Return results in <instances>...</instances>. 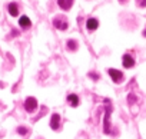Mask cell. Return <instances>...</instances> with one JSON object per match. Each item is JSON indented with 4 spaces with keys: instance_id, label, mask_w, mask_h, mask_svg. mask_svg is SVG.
Returning a JSON list of instances; mask_svg holds the SVG:
<instances>
[{
    "instance_id": "cell-13",
    "label": "cell",
    "mask_w": 146,
    "mask_h": 139,
    "mask_svg": "<svg viewBox=\"0 0 146 139\" xmlns=\"http://www.w3.org/2000/svg\"><path fill=\"white\" fill-rule=\"evenodd\" d=\"M17 133L22 135V136L27 135V128H25V126H19V128H17Z\"/></svg>"
},
{
    "instance_id": "cell-14",
    "label": "cell",
    "mask_w": 146,
    "mask_h": 139,
    "mask_svg": "<svg viewBox=\"0 0 146 139\" xmlns=\"http://www.w3.org/2000/svg\"><path fill=\"white\" fill-rule=\"evenodd\" d=\"M136 3H137L140 7H146V0H136Z\"/></svg>"
},
{
    "instance_id": "cell-10",
    "label": "cell",
    "mask_w": 146,
    "mask_h": 139,
    "mask_svg": "<svg viewBox=\"0 0 146 139\" xmlns=\"http://www.w3.org/2000/svg\"><path fill=\"white\" fill-rule=\"evenodd\" d=\"M59 122H60V116H59L57 113H53V115H52V119H50V128H52L53 130H56V129L59 128Z\"/></svg>"
},
{
    "instance_id": "cell-1",
    "label": "cell",
    "mask_w": 146,
    "mask_h": 139,
    "mask_svg": "<svg viewBox=\"0 0 146 139\" xmlns=\"http://www.w3.org/2000/svg\"><path fill=\"white\" fill-rule=\"evenodd\" d=\"M106 102V112H105V122H103V130L105 133H110V123H109V118H110V112H112V105L110 100H105Z\"/></svg>"
},
{
    "instance_id": "cell-11",
    "label": "cell",
    "mask_w": 146,
    "mask_h": 139,
    "mask_svg": "<svg viewBox=\"0 0 146 139\" xmlns=\"http://www.w3.org/2000/svg\"><path fill=\"white\" fill-rule=\"evenodd\" d=\"M7 10H9L10 16H17V15H19V7H17L16 3H10V5L7 6Z\"/></svg>"
},
{
    "instance_id": "cell-15",
    "label": "cell",
    "mask_w": 146,
    "mask_h": 139,
    "mask_svg": "<svg viewBox=\"0 0 146 139\" xmlns=\"http://www.w3.org/2000/svg\"><path fill=\"white\" fill-rule=\"evenodd\" d=\"M89 76H90V78H93V80H98V79H99V75H98L96 72H90V73H89Z\"/></svg>"
},
{
    "instance_id": "cell-12",
    "label": "cell",
    "mask_w": 146,
    "mask_h": 139,
    "mask_svg": "<svg viewBox=\"0 0 146 139\" xmlns=\"http://www.w3.org/2000/svg\"><path fill=\"white\" fill-rule=\"evenodd\" d=\"M67 49L69 50H76L78 49V42L76 40H73V39H70V40H67Z\"/></svg>"
},
{
    "instance_id": "cell-2",
    "label": "cell",
    "mask_w": 146,
    "mask_h": 139,
    "mask_svg": "<svg viewBox=\"0 0 146 139\" xmlns=\"http://www.w3.org/2000/svg\"><path fill=\"white\" fill-rule=\"evenodd\" d=\"M53 25H54V27H57V29H60V30H66L67 26H69L67 20H66L64 17H62V16L54 17V19H53Z\"/></svg>"
},
{
    "instance_id": "cell-4",
    "label": "cell",
    "mask_w": 146,
    "mask_h": 139,
    "mask_svg": "<svg viewBox=\"0 0 146 139\" xmlns=\"http://www.w3.org/2000/svg\"><path fill=\"white\" fill-rule=\"evenodd\" d=\"M37 108V100L35 99V98H27L26 99V102H25V109L27 110V112H35V109Z\"/></svg>"
},
{
    "instance_id": "cell-3",
    "label": "cell",
    "mask_w": 146,
    "mask_h": 139,
    "mask_svg": "<svg viewBox=\"0 0 146 139\" xmlns=\"http://www.w3.org/2000/svg\"><path fill=\"white\" fill-rule=\"evenodd\" d=\"M108 73H109V76L112 78V80L116 82V83H120V82L123 80V73H122L120 70H116V69H109Z\"/></svg>"
},
{
    "instance_id": "cell-7",
    "label": "cell",
    "mask_w": 146,
    "mask_h": 139,
    "mask_svg": "<svg viewBox=\"0 0 146 139\" xmlns=\"http://www.w3.org/2000/svg\"><path fill=\"white\" fill-rule=\"evenodd\" d=\"M19 26H20L22 29H29V27L32 26V22H30V19H29L27 16H22V17L19 19Z\"/></svg>"
},
{
    "instance_id": "cell-16",
    "label": "cell",
    "mask_w": 146,
    "mask_h": 139,
    "mask_svg": "<svg viewBox=\"0 0 146 139\" xmlns=\"http://www.w3.org/2000/svg\"><path fill=\"white\" fill-rule=\"evenodd\" d=\"M143 36H145V37H146V29H145V30H143Z\"/></svg>"
},
{
    "instance_id": "cell-8",
    "label": "cell",
    "mask_w": 146,
    "mask_h": 139,
    "mask_svg": "<svg viewBox=\"0 0 146 139\" xmlns=\"http://www.w3.org/2000/svg\"><path fill=\"white\" fill-rule=\"evenodd\" d=\"M57 5H59L60 9L69 10L72 7V5H73V0H57Z\"/></svg>"
},
{
    "instance_id": "cell-6",
    "label": "cell",
    "mask_w": 146,
    "mask_h": 139,
    "mask_svg": "<svg viewBox=\"0 0 146 139\" xmlns=\"http://www.w3.org/2000/svg\"><path fill=\"white\" fill-rule=\"evenodd\" d=\"M98 26H99V22H98V19H95V17H90V19H88V22H86V27H88V30H96L98 29Z\"/></svg>"
},
{
    "instance_id": "cell-5",
    "label": "cell",
    "mask_w": 146,
    "mask_h": 139,
    "mask_svg": "<svg viewBox=\"0 0 146 139\" xmlns=\"http://www.w3.org/2000/svg\"><path fill=\"white\" fill-rule=\"evenodd\" d=\"M122 63H123V66H125L126 69H130V67L135 66V59H133L130 55H125L123 59H122Z\"/></svg>"
},
{
    "instance_id": "cell-17",
    "label": "cell",
    "mask_w": 146,
    "mask_h": 139,
    "mask_svg": "<svg viewBox=\"0 0 146 139\" xmlns=\"http://www.w3.org/2000/svg\"><path fill=\"white\" fill-rule=\"evenodd\" d=\"M122 2H123V0H122Z\"/></svg>"
},
{
    "instance_id": "cell-9",
    "label": "cell",
    "mask_w": 146,
    "mask_h": 139,
    "mask_svg": "<svg viewBox=\"0 0 146 139\" xmlns=\"http://www.w3.org/2000/svg\"><path fill=\"white\" fill-rule=\"evenodd\" d=\"M67 102H69V105H70V106L76 108V106H79V96H78V95H75V93H72V95H69V96H67Z\"/></svg>"
}]
</instances>
